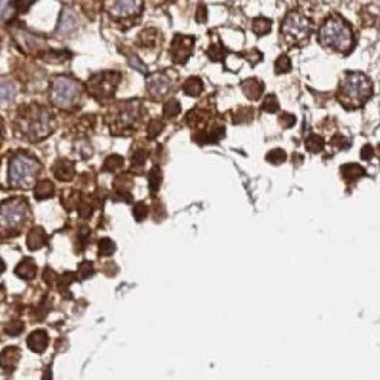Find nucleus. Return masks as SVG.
<instances>
[{"mask_svg": "<svg viewBox=\"0 0 380 380\" xmlns=\"http://www.w3.org/2000/svg\"><path fill=\"white\" fill-rule=\"evenodd\" d=\"M130 61H132L133 65L137 67V71H145V65H143V63H141V61H139V59H137V57H132V59H130Z\"/></svg>", "mask_w": 380, "mask_h": 380, "instance_id": "nucleus-44", "label": "nucleus"}, {"mask_svg": "<svg viewBox=\"0 0 380 380\" xmlns=\"http://www.w3.org/2000/svg\"><path fill=\"white\" fill-rule=\"evenodd\" d=\"M320 42L336 52H348L353 46L352 27L338 17H329L320 29Z\"/></svg>", "mask_w": 380, "mask_h": 380, "instance_id": "nucleus-5", "label": "nucleus"}, {"mask_svg": "<svg viewBox=\"0 0 380 380\" xmlns=\"http://www.w3.org/2000/svg\"><path fill=\"white\" fill-rule=\"evenodd\" d=\"M141 110H143V105L141 101H128V103H120L118 109L114 110V122L120 130H126L135 124V120L141 116Z\"/></svg>", "mask_w": 380, "mask_h": 380, "instance_id": "nucleus-9", "label": "nucleus"}, {"mask_svg": "<svg viewBox=\"0 0 380 380\" xmlns=\"http://www.w3.org/2000/svg\"><path fill=\"white\" fill-rule=\"evenodd\" d=\"M55 194V187L52 181H40L36 187H34V198L36 200H48Z\"/></svg>", "mask_w": 380, "mask_h": 380, "instance_id": "nucleus-20", "label": "nucleus"}, {"mask_svg": "<svg viewBox=\"0 0 380 380\" xmlns=\"http://www.w3.org/2000/svg\"><path fill=\"white\" fill-rule=\"evenodd\" d=\"M181 112V105L175 99H169V101L163 103V116L165 118H175Z\"/></svg>", "mask_w": 380, "mask_h": 380, "instance_id": "nucleus-28", "label": "nucleus"}, {"mask_svg": "<svg viewBox=\"0 0 380 380\" xmlns=\"http://www.w3.org/2000/svg\"><path fill=\"white\" fill-rule=\"evenodd\" d=\"M48 342H50V338H48V333H46L44 329L32 331L29 335V338H27V346L32 352H36V353H42L48 348Z\"/></svg>", "mask_w": 380, "mask_h": 380, "instance_id": "nucleus-14", "label": "nucleus"}, {"mask_svg": "<svg viewBox=\"0 0 380 380\" xmlns=\"http://www.w3.org/2000/svg\"><path fill=\"white\" fill-rule=\"evenodd\" d=\"M251 29H253L255 34L263 36V34H266V32H270V29H272V23H270V19H266V17H257V19H253Z\"/></svg>", "mask_w": 380, "mask_h": 380, "instance_id": "nucleus-22", "label": "nucleus"}, {"mask_svg": "<svg viewBox=\"0 0 380 380\" xmlns=\"http://www.w3.org/2000/svg\"><path fill=\"white\" fill-rule=\"evenodd\" d=\"M263 110L264 112H278L279 110V103L276 99V95H268L263 103Z\"/></svg>", "mask_w": 380, "mask_h": 380, "instance_id": "nucleus-34", "label": "nucleus"}, {"mask_svg": "<svg viewBox=\"0 0 380 380\" xmlns=\"http://www.w3.org/2000/svg\"><path fill=\"white\" fill-rule=\"evenodd\" d=\"M109 12L114 15V17H120V19H128V17H133L141 12L143 8V2H137V0H126V2H109Z\"/></svg>", "mask_w": 380, "mask_h": 380, "instance_id": "nucleus-10", "label": "nucleus"}, {"mask_svg": "<svg viewBox=\"0 0 380 380\" xmlns=\"http://www.w3.org/2000/svg\"><path fill=\"white\" fill-rule=\"evenodd\" d=\"M183 89H185V93L190 95V97H198V95L204 91V82H202L198 76H190V78L185 80Z\"/></svg>", "mask_w": 380, "mask_h": 380, "instance_id": "nucleus-19", "label": "nucleus"}, {"mask_svg": "<svg viewBox=\"0 0 380 380\" xmlns=\"http://www.w3.org/2000/svg\"><path fill=\"white\" fill-rule=\"evenodd\" d=\"M73 278L74 276L73 274H69V272H67V274H63L61 279H59V281H61V283H59V287H61V289H65L67 285H71V283H73Z\"/></svg>", "mask_w": 380, "mask_h": 380, "instance_id": "nucleus-41", "label": "nucleus"}, {"mask_svg": "<svg viewBox=\"0 0 380 380\" xmlns=\"http://www.w3.org/2000/svg\"><path fill=\"white\" fill-rule=\"evenodd\" d=\"M162 181V175H160V169L158 167H154L152 171H150V175H148V183H150V192L154 194L156 190H158V185H160Z\"/></svg>", "mask_w": 380, "mask_h": 380, "instance_id": "nucleus-35", "label": "nucleus"}, {"mask_svg": "<svg viewBox=\"0 0 380 380\" xmlns=\"http://www.w3.org/2000/svg\"><path fill=\"white\" fill-rule=\"evenodd\" d=\"M279 122H281L283 128H291L293 124H295V116H293V114H281Z\"/></svg>", "mask_w": 380, "mask_h": 380, "instance_id": "nucleus-40", "label": "nucleus"}, {"mask_svg": "<svg viewBox=\"0 0 380 380\" xmlns=\"http://www.w3.org/2000/svg\"><path fill=\"white\" fill-rule=\"evenodd\" d=\"M15 97V86L12 82H0V105H6Z\"/></svg>", "mask_w": 380, "mask_h": 380, "instance_id": "nucleus-23", "label": "nucleus"}, {"mask_svg": "<svg viewBox=\"0 0 380 380\" xmlns=\"http://www.w3.org/2000/svg\"><path fill=\"white\" fill-rule=\"evenodd\" d=\"M145 160H146L145 150H137V152L133 154V158H132V169L133 171H141V167L145 165Z\"/></svg>", "mask_w": 380, "mask_h": 380, "instance_id": "nucleus-32", "label": "nucleus"}, {"mask_svg": "<svg viewBox=\"0 0 380 380\" xmlns=\"http://www.w3.org/2000/svg\"><path fill=\"white\" fill-rule=\"evenodd\" d=\"M93 272H95V268H93V264L91 263H82L80 264V268H78V278L80 279H88L93 276Z\"/></svg>", "mask_w": 380, "mask_h": 380, "instance_id": "nucleus-36", "label": "nucleus"}, {"mask_svg": "<svg viewBox=\"0 0 380 380\" xmlns=\"http://www.w3.org/2000/svg\"><path fill=\"white\" fill-rule=\"evenodd\" d=\"M97 253L101 255V257H109V255H112L114 251H116V244L110 240V238H101L99 240V244H97Z\"/></svg>", "mask_w": 380, "mask_h": 380, "instance_id": "nucleus-26", "label": "nucleus"}, {"mask_svg": "<svg viewBox=\"0 0 380 380\" xmlns=\"http://www.w3.org/2000/svg\"><path fill=\"white\" fill-rule=\"evenodd\" d=\"M281 34L285 36L287 42L293 44H304L310 34H312V23L304 14L291 12L281 23Z\"/></svg>", "mask_w": 380, "mask_h": 380, "instance_id": "nucleus-7", "label": "nucleus"}, {"mask_svg": "<svg viewBox=\"0 0 380 380\" xmlns=\"http://www.w3.org/2000/svg\"><path fill=\"white\" fill-rule=\"evenodd\" d=\"M160 42V36L154 29H146L145 32H141V46L145 48H154Z\"/></svg>", "mask_w": 380, "mask_h": 380, "instance_id": "nucleus-25", "label": "nucleus"}, {"mask_svg": "<svg viewBox=\"0 0 380 380\" xmlns=\"http://www.w3.org/2000/svg\"><path fill=\"white\" fill-rule=\"evenodd\" d=\"M40 162L29 154H14L8 162V185L12 189H29L40 175Z\"/></svg>", "mask_w": 380, "mask_h": 380, "instance_id": "nucleus-4", "label": "nucleus"}, {"mask_svg": "<svg viewBox=\"0 0 380 380\" xmlns=\"http://www.w3.org/2000/svg\"><path fill=\"white\" fill-rule=\"evenodd\" d=\"M6 335H10V336H17L21 331H23V322L21 320H12V322H8L6 323Z\"/></svg>", "mask_w": 380, "mask_h": 380, "instance_id": "nucleus-31", "label": "nucleus"}, {"mask_svg": "<svg viewBox=\"0 0 380 380\" xmlns=\"http://www.w3.org/2000/svg\"><path fill=\"white\" fill-rule=\"evenodd\" d=\"M291 71V59L287 55H281L276 61V73H289Z\"/></svg>", "mask_w": 380, "mask_h": 380, "instance_id": "nucleus-37", "label": "nucleus"}, {"mask_svg": "<svg viewBox=\"0 0 380 380\" xmlns=\"http://www.w3.org/2000/svg\"><path fill=\"white\" fill-rule=\"evenodd\" d=\"M146 91H148L150 97L160 99V97L167 95V93L171 91V80H169L165 74H154V76H150V80H148Z\"/></svg>", "mask_w": 380, "mask_h": 380, "instance_id": "nucleus-11", "label": "nucleus"}, {"mask_svg": "<svg viewBox=\"0 0 380 380\" xmlns=\"http://www.w3.org/2000/svg\"><path fill=\"white\" fill-rule=\"evenodd\" d=\"M118 82H120L118 73H99L89 78L88 88L97 101H107V99H112L118 88Z\"/></svg>", "mask_w": 380, "mask_h": 380, "instance_id": "nucleus-8", "label": "nucleus"}, {"mask_svg": "<svg viewBox=\"0 0 380 380\" xmlns=\"http://www.w3.org/2000/svg\"><path fill=\"white\" fill-rule=\"evenodd\" d=\"M122 165H124L122 156L112 154V156H109V158L105 160V163H103V169H105V171H118V169H122Z\"/></svg>", "mask_w": 380, "mask_h": 380, "instance_id": "nucleus-27", "label": "nucleus"}, {"mask_svg": "<svg viewBox=\"0 0 380 380\" xmlns=\"http://www.w3.org/2000/svg\"><path fill=\"white\" fill-rule=\"evenodd\" d=\"M30 220L29 202L21 196L8 198L0 204V234L12 238L23 230V226Z\"/></svg>", "mask_w": 380, "mask_h": 380, "instance_id": "nucleus-2", "label": "nucleus"}, {"mask_svg": "<svg viewBox=\"0 0 380 380\" xmlns=\"http://www.w3.org/2000/svg\"><path fill=\"white\" fill-rule=\"evenodd\" d=\"M371 154H373V146H371V145H367L365 148L361 150V158H363V160H367V158H369Z\"/></svg>", "mask_w": 380, "mask_h": 380, "instance_id": "nucleus-43", "label": "nucleus"}, {"mask_svg": "<svg viewBox=\"0 0 380 380\" xmlns=\"http://www.w3.org/2000/svg\"><path fill=\"white\" fill-rule=\"evenodd\" d=\"M323 145H325V141H323L322 135H316V133H312V135H310V137L306 139V150H308V152H312V154H318V152H322Z\"/></svg>", "mask_w": 380, "mask_h": 380, "instance_id": "nucleus-24", "label": "nucleus"}, {"mask_svg": "<svg viewBox=\"0 0 380 380\" xmlns=\"http://www.w3.org/2000/svg\"><path fill=\"white\" fill-rule=\"evenodd\" d=\"M84 88L80 82H76L71 76H55L50 84V101L57 109H74L82 99Z\"/></svg>", "mask_w": 380, "mask_h": 380, "instance_id": "nucleus-6", "label": "nucleus"}, {"mask_svg": "<svg viewBox=\"0 0 380 380\" xmlns=\"http://www.w3.org/2000/svg\"><path fill=\"white\" fill-rule=\"evenodd\" d=\"M46 232L44 228H40V226H34V228H30V232L27 234V247L30 251H38L40 247H44L46 245Z\"/></svg>", "mask_w": 380, "mask_h": 380, "instance_id": "nucleus-16", "label": "nucleus"}, {"mask_svg": "<svg viewBox=\"0 0 380 380\" xmlns=\"http://www.w3.org/2000/svg\"><path fill=\"white\" fill-rule=\"evenodd\" d=\"M52 173L57 177L59 181H69L74 175V163L71 160L61 158L52 165Z\"/></svg>", "mask_w": 380, "mask_h": 380, "instance_id": "nucleus-15", "label": "nucleus"}, {"mask_svg": "<svg viewBox=\"0 0 380 380\" xmlns=\"http://www.w3.org/2000/svg\"><path fill=\"white\" fill-rule=\"evenodd\" d=\"M266 160L270 162V163H274V165H278V163H283V162L287 160V154L281 148H274V150H270L266 154Z\"/></svg>", "mask_w": 380, "mask_h": 380, "instance_id": "nucleus-29", "label": "nucleus"}, {"mask_svg": "<svg viewBox=\"0 0 380 380\" xmlns=\"http://www.w3.org/2000/svg\"><path fill=\"white\" fill-rule=\"evenodd\" d=\"M148 215V205L145 204V202H139V204H135L133 205V217H135V220H145V217Z\"/></svg>", "mask_w": 380, "mask_h": 380, "instance_id": "nucleus-33", "label": "nucleus"}, {"mask_svg": "<svg viewBox=\"0 0 380 380\" xmlns=\"http://www.w3.org/2000/svg\"><path fill=\"white\" fill-rule=\"evenodd\" d=\"M4 270H6V264H4V261H2V259H0V276H2V274H4Z\"/></svg>", "mask_w": 380, "mask_h": 380, "instance_id": "nucleus-46", "label": "nucleus"}, {"mask_svg": "<svg viewBox=\"0 0 380 380\" xmlns=\"http://www.w3.org/2000/svg\"><path fill=\"white\" fill-rule=\"evenodd\" d=\"M55 279H57L55 272H54L52 268H44V281H46V283H48V285H52Z\"/></svg>", "mask_w": 380, "mask_h": 380, "instance_id": "nucleus-39", "label": "nucleus"}, {"mask_svg": "<svg viewBox=\"0 0 380 380\" xmlns=\"http://www.w3.org/2000/svg\"><path fill=\"white\" fill-rule=\"evenodd\" d=\"M232 120H234V124H247L253 120V109H240Z\"/></svg>", "mask_w": 380, "mask_h": 380, "instance_id": "nucleus-30", "label": "nucleus"}, {"mask_svg": "<svg viewBox=\"0 0 380 380\" xmlns=\"http://www.w3.org/2000/svg\"><path fill=\"white\" fill-rule=\"evenodd\" d=\"M42 380H52V371H50V369H46L44 371V379Z\"/></svg>", "mask_w": 380, "mask_h": 380, "instance_id": "nucleus-45", "label": "nucleus"}, {"mask_svg": "<svg viewBox=\"0 0 380 380\" xmlns=\"http://www.w3.org/2000/svg\"><path fill=\"white\" fill-rule=\"evenodd\" d=\"M205 17H207V12H205L204 6H200V8H198V21H200V23H204Z\"/></svg>", "mask_w": 380, "mask_h": 380, "instance_id": "nucleus-42", "label": "nucleus"}, {"mask_svg": "<svg viewBox=\"0 0 380 380\" xmlns=\"http://www.w3.org/2000/svg\"><path fill=\"white\" fill-rule=\"evenodd\" d=\"M0 135H2V120H0Z\"/></svg>", "mask_w": 380, "mask_h": 380, "instance_id": "nucleus-47", "label": "nucleus"}, {"mask_svg": "<svg viewBox=\"0 0 380 380\" xmlns=\"http://www.w3.org/2000/svg\"><path fill=\"white\" fill-rule=\"evenodd\" d=\"M162 130H163V122H160V120H152L150 124H148V139H154L158 133H162Z\"/></svg>", "mask_w": 380, "mask_h": 380, "instance_id": "nucleus-38", "label": "nucleus"}, {"mask_svg": "<svg viewBox=\"0 0 380 380\" xmlns=\"http://www.w3.org/2000/svg\"><path fill=\"white\" fill-rule=\"evenodd\" d=\"M17 128L29 141H42L54 130V116L46 107L25 105L17 110Z\"/></svg>", "mask_w": 380, "mask_h": 380, "instance_id": "nucleus-1", "label": "nucleus"}, {"mask_svg": "<svg viewBox=\"0 0 380 380\" xmlns=\"http://www.w3.org/2000/svg\"><path fill=\"white\" fill-rule=\"evenodd\" d=\"M340 175L344 177L346 181H353V179H359V177L365 175V169L357 163H346L340 167Z\"/></svg>", "mask_w": 380, "mask_h": 380, "instance_id": "nucleus-21", "label": "nucleus"}, {"mask_svg": "<svg viewBox=\"0 0 380 380\" xmlns=\"http://www.w3.org/2000/svg\"><path fill=\"white\" fill-rule=\"evenodd\" d=\"M19 357H21V352L19 348H15V346H8V348H4L2 353H0V365L4 371H14L17 363H19Z\"/></svg>", "mask_w": 380, "mask_h": 380, "instance_id": "nucleus-13", "label": "nucleus"}, {"mask_svg": "<svg viewBox=\"0 0 380 380\" xmlns=\"http://www.w3.org/2000/svg\"><path fill=\"white\" fill-rule=\"evenodd\" d=\"M192 48H194L192 36H177L173 40V46H171V57L175 59L177 63H185L189 59Z\"/></svg>", "mask_w": 380, "mask_h": 380, "instance_id": "nucleus-12", "label": "nucleus"}, {"mask_svg": "<svg viewBox=\"0 0 380 380\" xmlns=\"http://www.w3.org/2000/svg\"><path fill=\"white\" fill-rule=\"evenodd\" d=\"M373 93V84L363 73H346L342 82H340V91H338V99L346 109H355L361 107L363 103L371 97Z\"/></svg>", "mask_w": 380, "mask_h": 380, "instance_id": "nucleus-3", "label": "nucleus"}, {"mask_svg": "<svg viewBox=\"0 0 380 380\" xmlns=\"http://www.w3.org/2000/svg\"><path fill=\"white\" fill-rule=\"evenodd\" d=\"M242 89H244V93L247 95L251 101H257V99L263 95L264 86H263V82H261V80H257V78H249V80H244Z\"/></svg>", "mask_w": 380, "mask_h": 380, "instance_id": "nucleus-18", "label": "nucleus"}, {"mask_svg": "<svg viewBox=\"0 0 380 380\" xmlns=\"http://www.w3.org/2000/svg\"><path fill=\"white\" fill-rule=\"evenodd\" d=\"M15 276L23 279H34L36 278V263L32 259H21L19 264L15 266Z\"/></svg>", "mask_w": 380, "mask_h": 380, "instance_id": "nucleus-17", "label": "nucleus"}]
</instances>
